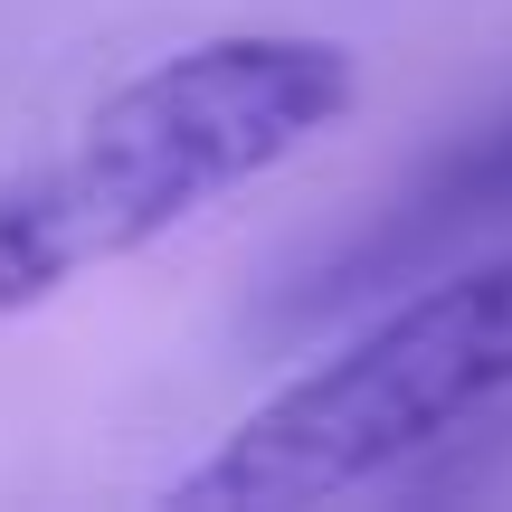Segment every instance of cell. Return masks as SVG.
Here are the masks:
<instances>
[{
    "instance_id": "cell-1",
    "label": "cell",
    "mask_w": 512,
    "mask_h": 512,
    "mask_svg": "<svg viewBox=\"0 0 512 512\" xmlns=\"http://www.w3.org/2000/svg\"><path fill=\"white\" fill-rule=\"evenodd\" d=\"M351 48L294 29L190 38L76 124V143L0 190V313L48 304L86 266L190 228L209 200L266 181L275 162L351 114Z\"/></svg>"
},
{
    "instance_id": "cell-2",
    "label": "cell",
    "mask_w": 512,
    "mask_h": 512,
    "mask_svg": "<svg viewBox=\"0 0 512 512\" xmlns=\"http://www.w3.org/2000/svg\"><path fill=\"white\" fill-rule=\"evenodd\" d=\"M494 399H512V256L399 294L332 361H313L266 408H247L219 437V456L171 484V503L266 512V503L351 494V484L408 465L418 446L456 437Z\"/></svg>"
},
{
    "instance_id": "cell-3",
    "label": "cell",
    "mask_w": 512,
    "mask_h": 512,
    "mask_svg": "<svg viewBox=\"0 0 512 512\" xmlns=\"http://www.w3.org/2000/svg\"><path fill=\"white\" fill-rule=\"evenodd\" d=\"M494 228H512V105L494 114V124L456 133L408 190H389L380 219H370L361 238L332 247L294 304L332 313V304H361V294H389V285H408V275L446 266L456 247L494 238Z\"/></svg>"
}]
</instances>
